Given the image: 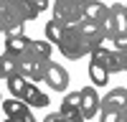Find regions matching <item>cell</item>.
Masks as SVG:
<instances>
[{"label":"cell","mask_w":127,"mask_h":122,"mask_svg":"<svg viewBox=\"0 0 127 122\" xmlns=\"http://www.w3.org/2000/svg\"><path fill=\"white\" fill-rule=\"evenodd\" d=\"M59 51L66 59H81V56H89L92 51H94V46L89 43V38L81 33V28H79V23L76 26H66L64 28V36H61V41H59Z\"/></svg>","instance_id":"6da1fadb"},{"label":"cell","mask_w":127,"mask_h":122,"mask_svg":"<svg viewBox=\"0 0 127 122\" xmlns=\"http://www.w3.org/2000/svg\"><path fill=\"white\" fill-rule=\"evenodd\" d=\"M54 20L66 28L84 20V3L81 0H54Z\"/></svg>","instance_id":"7a4b0ae2"},{"label":"cell","mask_w":127,"mask_h":122,"mask_svg":"<svg viewBox=\"0 0 127 122\" xmlns=\"http://www.w3.org/2000/svg\"><path fill=\"white\" fill-rule=\"evenodd\" d=\"M20 59H23V64H20V74H23L28 81H43L46 79V69L51 64V59H43V56H36L31 48H26L23 54H20Z\"/></svg>","instance_id":"3957f363"},{"label":"cell","mask_w":127,"mask_h":122,"mask_svg":"<svg viewBox=\"0 0 127 122\" xmlns=\"http://www.w3.org/2000/svg\"><path fill=\"white\" fill-rule=\"evenodd\" d=\"M102 28H104V36H107V38L127 30V8L122 3L109 5L107 8V15H104V20H102Z\"/></svg>","instance_id":"277c9868"},{"label":"cell","mask_w":127,"mask_h":122,"mask_svg":"<svg viewBox=\"0 0 127 122\" xmlns=\"http://www.w3.org/2000/svg\"><path fill=\"white\" fill-rule=\"evenodd\" d=\"M59 112L64 115L66 122H87V117H84V112H81V94L79 92H71V94L64 97Z\"/></svg>","instance_id":"5b68a950"},{"label":"cell","mask_w":127,"mask_h":122,"mask_svg":"<svg viewBox=\"0 0 127 122\" xmlns=\"http://www.w3.org/2000/svg\"><path fill=\"white\" fill-rule=\"evenodd\" d=\"M43 81H46L54 92H66V87H69V71L64 69L61 64L51 61L48 69H46V79H43Z\"/></svg>","instance_id":"8992f818"},{"label":"cell","mask_w":127,"mask_h":122,"mask_svg":"<svg viewBox=\"0 0 127 122\" xmlns=\"http://www.w3.org/2000/svg\"><path fill=\"white\" fill-rule=\"evenodd\" d=\"M79 94H81V112H84V117L92 120L99 112V107H102V97L97 94V89H94L92 84L84 87V89H79Z\"/></svg>","instance_id":"52a82bcc"},{"label":"cell","mask_w":127,"mask_h":122,"mask_svg":"<svg viewBox=\"0 0 127 122\" xmlns=\"http://www.w3.org/2000/svg\"><path fill=\"white\" fill-rule=\"evenodd\" d=\"M102 109H109V112H125V109H127V89H125V87H117V89L107 92V97L102 99L99 112H102Z\"/></svg>","instance_id":"ba28073f"},{"label":"cell","mask_w":127,"mask_h":122,"mask_svg":"<svg viewBox=\"0 0 127 122\" xmlns=\"http://www.w3.org/2000/svg\"><path fill=\"white\" fill-rule=\"evenodd\" d=\"M79 28H81V33L89 38V43H92L94 48L102 46V41H107V36H104V28H102L99 20H89V18H84L81 23H79Z\"/></svg>","instance_id":"9c48e42d"},{"label":"cell","mask_w":127,"mask_h":122,"mask_svg":"<svg viewBox=\"0 0 127 122\" xmlns=\"http://www.w3.org/2000/svg\"><path fill=\"white\" fill-rule=\"evenodd\" d=\"M20 64H23L20 54H13V51H3V56H0V74H3V79H10V76L20 74Z\"/></svg>","instance_id":"30bf717a"},{"label":"cell","mask_w":127,"mask_h":122,"mask_svg":"<svg viewBox=\"0 0 127 122\" xmlns=\"http://www.w3.org/2000/svg\"><path fill=\"white\" fill-rule=\"evenodd\" d=\"M107 71L109 74H120L127 71V51H109V61H107Z\"/></svg>","instance_id":"8fae6325"},{"label":"cell","mask_w":127,"mask_h":122,"mask_svg":"<svg viewBox=\"0 0 127 122\" xmlns=\"http://www.w3.org/2000/svg\"><path fill=\"white\" fill-rule=\"evenodd\" d=\"M0 107H3L5 117H23L26 112H28V104H26L23 99H15V97H13V99H5Z\"/></svg>","instance_id":"7c38bea8"},{"label":"cell","mask_w":127,"mask_h":122,"mask_svg":"<svg viewBox=\"0 0 127 122\" xmlns=\"http://www.w3.org/2000/svg\"><path fill=\"white\" fill-rule=\"evenodd\" d=\"M107 8L109 5H104L99 3V0H92V3H84V18H89V20H104V15H107Z\"/></svg>","instance_id":"4fadbf2b"},{"label":"cell","mask_w":127,"mask_h":122,"mask_svg":"<svg viewBox=\"0 0 127 122\" xmlns=\"http://www.w3.org/2000/svg\"><path fill=\"white\" fill-rule=\"evenodd\" d=\"M5 84H8L10 94H13L15 99H23V94H26V87H28V79H26L23 74H15V76L5 79Z\"/></svg>","instance_id":"5bb4252c"},{"label":"cell","mask_w":127,"mask_h":122,"mask_svg":"<svg viewBox=\"0 0 127 122\" xmlns=\"http://www.w3.org/2000/svg\"><path fill=\"white\" fill-rule=\"evenodd\" d=\"M89 79L94 87H104L109 81V71L107 66H99V64H89Z\"/></svg>","instance_id":"9a60e30c"},{"label":"cell","mask_w":127,"mask_h":122,"mask_svg":"<svg viewBox=\"0 0 127 122\" xmlns=\"http://www.w3.org/2000/svg\"><path fill=\"white\" fill-rule=\"evenodd\" d=\"M28 43H31V38L26 36H5V51H13V54H23Z\"/></svg>","instance_id":"2e32d148"},{"label":"cell","mask_w":127,"mask_h":122,"mask_svg":"<svg viewBox=\"0 0 127 122\" xmlns=\"http://www.w3.org/2000/svg\"><path fill=\"white\" fill-rule=\"evenodd\" d=\"M43 33H46V41H48V43H56V46H59V41H61V36H64V26L59 23V20H48Z\"/></svg>","instance_id":"e0dca14e"},{"label":"cell","mask_w":127,"mask_h":122,"mask_svg":"<svg viewBox=\"0 0 127 122\" xmlns=\"http://www.w3.org/2000/svg\"><path fill=\"white\" fill-rule=\"evenodd\" d=\"M28 48L33 51L36 56H43V59H51V43H48V41H33V38H31Z\"/></svg>","instance_id":"ac0fdd59"},{"label":"cell","mask_w":127,"mask_h":122,"mask_svg":"<svg viewBox=\"0 0 127 122\" xmlns=\"http://www.w3.org/2000/svg\"><path fill=\"white\" fill-rule=\"evenodd\" d=\"M89 64H99V66H107V61H109V48H104V46H97L89 54Z\"/></svg>","instance_id":"d6986e66"},{"label":"cell","mask_w":127,"mask_h":122,"mask_svg":"<svg viewBox=\"0 0 127 122\" xmlns=\"http://www.w3.org/2000/svg\"><path fill=\"white\" fill-rule=\"evenodd\" d=\"M125 112H109V109H102L99 112V122H125Z\"/></svg>","instance_id":"ffe728a7"},{"label":"cell","mask_w":127,"mask_h":122,"mask_svg":"<svg viewBox=\"0 0 127 122\" xmlns=\"http://www.w3.org/2000/svg\"><path fill=\"white\" fill-rule=\"evenodd\" d=\"M109 41L114 43V51H127V30H122V33H117V36H112Z\"/></svg>","instance_id":"44dd1931"},{"label":"cell","mask_w":127,"mask_h":122,"mask_svg":"<svg viewBox=\"0 0 127 122\" xmlns=\"http://www.w3.org/2000/svg\"><path fill=\"white\" fill-rule=\"evenodd\" d=\"M43 122H66V120H64L61 112H48V115L43 117Z\"/></svg>","instance_id":"7402d4cb"},{"label":"cell","mask_w":127,"mask_h":122,"mask_svg":"<svg viewBox=\"0 0 127 122\" xmlns=\"http://www.w3.org/2000/svg\"><path fill=\"white\" fill-rule=\"evenodd\" d=\"M18 120H20V122H38V120H36L33 115H31V109L26 112V115H23V117H18Z\"/></svg>","instance_id":"603a6c76"},{"label":"cell","mask_w":127,"mask_h":122,"mask_svg":"<svg viewBox=\"0 0 127 122\" xmlns=\"http://www.w3.org/2000/svg\"><path fill=\"white\" fill-rule=\"evenodd\" d=\"M0 33H5V15H3V10H0Z\"/></svg>","instance_id":"cb8c5ba5"},{"label":"cell","mask_w":127,"mask_h":122,"mask_svg":"<svg viewBox=\"0 0 127 122\" xmlns=\"http://www.w3.org/2000/svg\"><path fill=\"white\" fill-rule=\"evenodd\" d=\"M5 122H20L18 117H5Z\"/></svg>","instance_id":"d4e9b609"},{"label":"cell","mask_w":127,"mask_h":122,"mask_svg":"<svg viewBox=\"0 0 127 122\" xmlns=\"http://www.w3.org/2000/svg\"><path fill=\"white\" fill-rule=\"evenodd\" d=\"M122 117H125V122H127V109H125V115H122Z\"/></svg>","instance_id":"484cf974"},{"label":"cell","mask_w":127,"mask_h":122,"mask_svg":"<svg viewBox=\"0 0 127 122\" xmlns=\"http://www.w3.org/2000/svg\"><path fill=\"white\" fill-rule=\"evenodd\" d=\"M81 3H92V0H81Z\"/></svg>","instance_id":"4316f807"},{"label":"cell","mask_w":127,"mask_h":122,"mask_svg":"<svg viewBox=\"0 0 127 122\" xmlns=\"http://www.w3.org/2000/svg\"><path fill=\"white\" fill-rule=\"evenodd\" d=\"M0 104H3V102H0Z\"/></svg>","instance_id":"83f0119b"},{"label":"cell","mask_w":127,"mask_h":122,"mask_svg":"<svg viewBox=\"0 0 127 122\" xmlns=\"http://www.w3.org/2000/svg\"><path fill=\"white\" fill-rule=\"evenodd\" d=\"M125 5H127V3H125Z\"/></svg>","instance_id":"f1b7e54d"}]
</instances>
